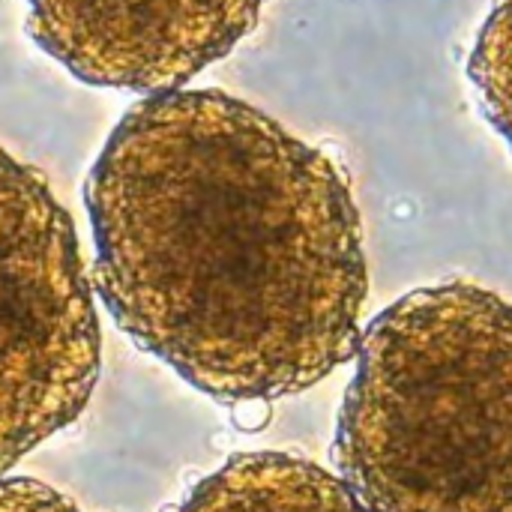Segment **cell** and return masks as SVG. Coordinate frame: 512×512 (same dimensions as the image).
<instances>
[{
    "label": "cell",
    "instance_id": "1",
    "mask_svg": "<svg viewBox=\"0 0 512 512\" xmlns=\"http://www.w3.org/2000/svg\"><path fill=\"white\" fill-rule=\"evenodd\" d=\"M84 204L114 324L219 402L303 393L348 363L369 297L345 171L222 90L135 102Z\"/></svg>",
    "mask_w": 512,
    "mask_h": 512
},
{
    "label": "cell",
    "instance_id": "2",
    "mask_svg": "<svg viewBox=\"0 0 512 512\" xmlns=\"http://www.w3.org/2000/svg\"><path fill=\"white\" fill-rule=\"evenodd\" d=\"M333 462L372 512H512V300L465 279L363 330Z\"/></svg>",
    "mask_w": 512,
    "mask_h": 512
},
{
    "label": "cell",
    "instance_id": "3",
    "mask_svg": "<svg viewBox=\"0 0 512 512\" xmlns=\"http://www.w3.org/2000/svg\"><path fill=\"white\" fill-rule=\"evenodd\" d=\"M99 366L72 216L39 168L0 147V474L84 414Z\"/></svg>",
    "mask_w": 512,
    "mask_h": 512
},
{
    "label": "cell",
    "instance_id": "4",
    "mask_svg": "<svg viewBox=\"0 0 512 512\" xmlns=\"http://www.w3.org/2000/svg\"><path fill=\"white\" fill-rule=\"evenodd\" d=\"M270 0H24L30 39L90 87L162 93L228 57Z\"/></svg>",
    "mask_w": 512,
    "mask_h": 512
},
{
    "label": "cell",
    "instance_id": "5",
    "mask_svg": "<svg viewBox=\"0 0 512 512\" xmlns=\"http://www.w3.org/2000/svg\"><path fill=\"white\" fill-rule=\"evenodd\" d=\"M174 512H372L351 486L291 453H237Z\"/></svg>",
    "mask_w": 512,
    "mask_h": 512
},
{
    "label": "cell",
    "instance_id": "6",
    "mask_svg": "<svg viewBox=\"0 0 512 512\" xmlns=\"http://www.w3.org/2000/svg\"><path fill=\"white\" fill-rule=\"evenodd\" d=\"M465 75L492 129L512 150V0H495L465 60Z\"/></svg>",
    "mask_w": 512,
    "mask_h": 512
},
{
    "label": "cell",
    "instance_id": "7",
    "mask_svg": "<svg viewBox=\"0 0 512 512\" xmlns=\"http://www.w3.org/2000/svg\"><path fill=\"white\" fill-rule=\"evenodd\" d=\"M0 512H84L72 498L33 477L0 480Z\"/></svg>",
    "mask_w": 512,
    "mask_h": 512
}]
</instances>
